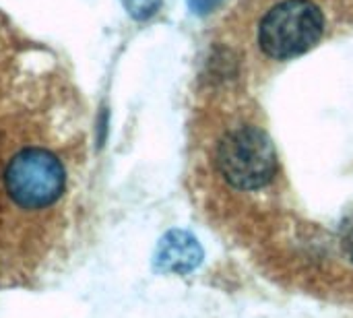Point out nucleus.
I'll list each match as a JSON object with an SVG mask.
<instances>
[{"label":"nucleus","mask_w":353,"mask_h":318,"mask_svg":"<svg viewBox=\"0 0 353 318\" xmlns=\"http://www.w3.org/2000/svg\"><path fill=\"white\" fill-rule=\"evenodd\" d=\"M221 178L236 190H259L273 182L277 155L269 135L256 126H238L225 132L215 153Z\"/></svg>","instance_id":"nucleus-1"},{"label":"nucleus","mask_w":353,"mask_h":318,"mask_svg":"<svg viewBox=\"0 0 353 318\" xmlns=\"http://www.w3.org/2000/svg\"><path fill=\"white\" fill-rule=\"evenodd\" d=\"M325 19L310 0H285L261 21L259 41L267 56L288 60L314 48L323 35Z\"/></svg>","instance_id":"nucleus-2"},{"label":"nucleus","mask_w":353,"mask_h":318,"mask_svg":"<svg viewBox=\"0 0 353 318\" xmlns=\"http://www.w3.org/2000/svg\"><path fill=\"white\" fill-rule=\"evenodd\" d=\"M66 186L62 161L46 149L19 151L4 170V188L14 205L27 211L54 205Z\"/></svg>","instance_id":"nucleus-3"},{"label":"nucleus","mask_w":353,"mask_h":318,"mask_svg":"<svg viewBox=\"0 0 353 318\" xmlns=\"http://www.w3.org/2000/svg\"><path fill=\"white\" fill-rule=\"evenodd\" d=\"M203 246L186 230H170L157 242L153 252V269L157 273L188 275L203 263Z\"/></svg>","instance_id":"nucleus-4"},{"label":"nucleus","mask_w":353,"mask_h":318,"mask_svg":"<svg viewBox=\"0 0 353 318\" xmlns=\"http://www.w3.org/2000/svg\"><path fill=\"white\" fill-rule=\"evenodd\" d=\"M122 2L134 19H149L161 4V0H122Z\"/></svg>","instance_id":"nucleus-5"},{"label":"nucleus","mask_w":353,"mask_h":318,"mask_svg":"<svg viewBox=\"0 0 353 318\" xmlns=\"http://www.w3.org/2000/svg\"><path fill=\"white\" fill-rule=\"evenodd\" d=\"M339 248L343 257L353 265V217L350 221H345L339 230Z\"/></svg>","instance_id":"nucleus-6"},{"label":"nucleus","mask_w":353,"mask_h":318,"mask_svg":"<svg viewBox=\"0 0 353 318\" xmlns=\"http://www.w3.org/2000/svg\"><path fill=\"white\" fill-rule=\"evenodd\" d=\"M219 2H221V0H188L190 8H192L196 14H207V12H211Z\"/></svg>","instance_id":"nucleus-7"}]
</instances>
